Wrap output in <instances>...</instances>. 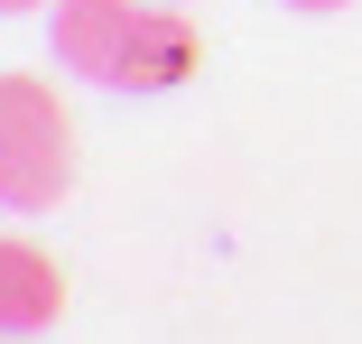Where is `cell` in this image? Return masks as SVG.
I'll return each mask as SVG.
<instances>
[{
	"label": "cell",
	"instance_id": "cell-5",
	"mask_svg": "<svg viewBox=\"0 0 362 344\" xmlns=\"http://www.w3.org/2000/svg\"><path fill=\"white\" fill-rule=\"evenodd\" d=\"M0 10H37V0H0Z\"/></svg>",
	"mask_w": 362,
	"mask_h": 344
},
{
	"label": "cell",
	"instance_id": "cell-4",
	"mask_svg": "<svg viewBox=\"0 0 362 344\" xmlns=\"http://www.w3.org/2000/svg\"><path fill=\"white\" fill-rule=\"evenodd\" d=\"M288 10H353V0H288Z\"/></svg>",
	"mask_w": 362,
	"mask_h": 344
},
{
	"label": "cell",
	"instance_id": "cell-1",
	"mask_svg": "<svg viewBox=\"0 0 362 344\" xmlns=\"http://www.w3.org/2000/svg\"><path fill=\"white\" fill-rule=\"evenodd\" d=\"M56 65H75L103 93H177L204 38L186 28V0H56Z\"/></svg>",
	"mask_w": 362,
	"mask_h": 344
},
{
	"label": "cell",
	"instance_id": "cell-3",
	"mask_svg": "<svg viewBox=\"0 0 362 344\" xmlns=\"http://www.w3.org/2000/svg\"><path fill=\"white\" fill-rule=\"evenodd\" d=\"M65 316V270L19 242V233H0V335H47Z\"/></svg>",
	"mask_w": 362,
	"mask_h": 344
},
{
	"label": "cell",
	"instance_id": "cell-6",
	"mask_svg": "<svg viewBox=\"0 0 362 344\" xmlns=\"http://www.w3.org/2000/svg\"><path fill=\"white\" fill-rule=\"evenodd\" d=\"M0 344H28V335H0Z\"/></svg>",
	"mask_w": 362,
	"mask_h": 344
},
{
	"label": "cell",
	"instance_id": "cell-2",
	"mask_svg": "<svg viewBox=\"0 0 362 344\" xmlns=\"http://www.w3.org/2000/svg\"><path fill=\"white\" fill-rule=\"evenodd\" d=\"M65 186H75V121H65L56 84L0 75V205L47 214Z\"/></svg>",
	"mask_w": 362,
	"mask_h": 344
}]
</instances>
